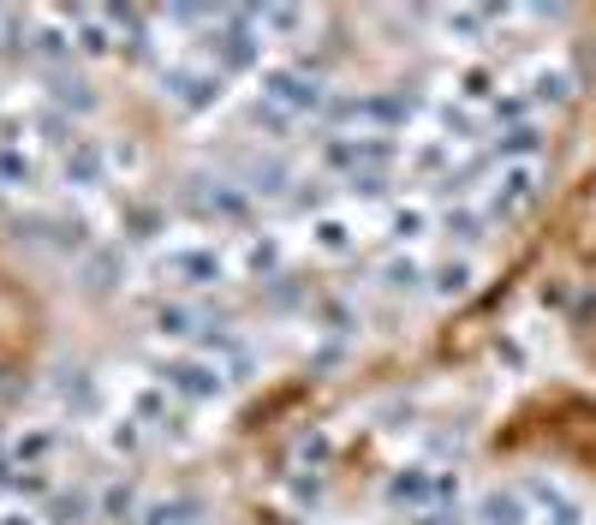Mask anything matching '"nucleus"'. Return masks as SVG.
Segmentation results:
<instances>
[{"label":"nucleus","mask_w":596,"mask_h":525,"mask_svg":"<svg viewBox=\"0 0 596 525\" xmlns=\"http://www.w3.org/2000/svg\"><path fill=\"white\" fill-rule=\"evenodd\" d=\"M537 162H513V168H502L489 180V191H483V215L489 221H513V215H525L531 210V198H537Z\"/></svg>","instance_id":"nucleus-1"},{"label":"nucleus","mask_w":596,"mask_h":525,"mask_svg":"<svg viewBox=\"0 0 596 525\" xmlns=\"http://www.w3.org/2000/svg\"><path fill=\"white\" fill-rule=\"evenodd\" d=\"M477 525H531V507L519 489H489L477 502Z\"/></svg>","instance_id":"nucleus-2"},{"label":"nucleus","mask_w":596,"mask_h":525,"mask_svg":"<svg viewBox=\"0 0 596 525\" xmlns=\"http://www.w3.org/2000/svg\"><path fill=\"white\" fill-rule=\"evenodd\" d=\"M567 95H573V72H567V67H537V72H531V90H525L531 108L567 102Z\"/></svg>","instance_id":"nucleus-3"},{"label":"nucleus","mask_w":596,"mask_h":525,"mask_svg":"<svg viewBox=\"0 0 596 525\" xmlns=\"http://www.w3.org/2000/svg\"><path fill=\"white\" fill-rule=\"evenodd\" d=\"M465 286H472V263H465V258L436 269V299H454V293H465Z\"/></svg>","instance_id":"nucleus-4"}]
</instances>
